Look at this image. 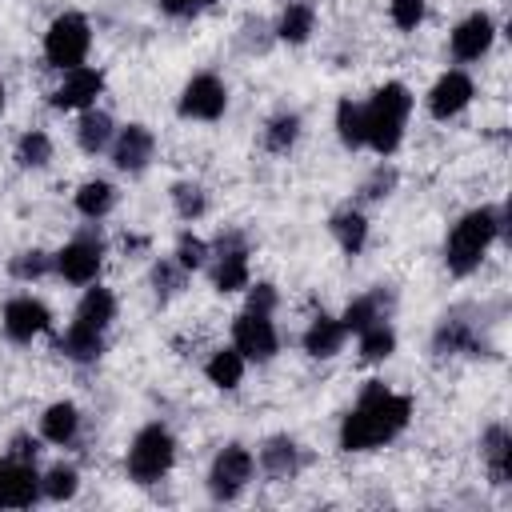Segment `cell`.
Masks as SVG:
<instances>
[{
  "mask_svg": "<svg viewBox=\"0 0 512 512\" xmlns=\"http://www.w3.org/2000/svg\"><path fill=\"white\" fill-rule=\"evenodd\" d=\"M48 160H52V136L44 128H28L16 140V164L20 168H48Z\"/></svg>",
  "mask_w": 512,
  "mask_h": 512,
  "instance_id": "obj_35",
  "label": "cell"
},
{
  "mask_svg": "<svg viewBox=\"0 0 512 512\" xmlns=\"http://www.w3.org/2000/svg\"><path fill=\"white\" fill-rule=\"evenodd\" d=\"M40 436L56 448H68L80 436V408L72 400H56L40 412Z\"/></svg>",
  "mask_w": 512,
  "mask_h": 512,
  "instance_id": "obj_24",
  "label": "cell"
},
{
  "mask_svg": "<svg viewBox=\"0 0 512 512\" xmlns=\"http://www.w3.org/2000/svg\"><path fill=\"white\" fill-rule=\"evenodd\" d=\"M344 340H348V332H344L340 316H328V312L312 316V324H308L304 336H300V344H304V352H308L312 360H332V356L344 348Z\"/></svg>",
  "mask_w": 512,
  "mask_h": 512,
  "instance_id": "obj_22",
  "label": "cell"
},
{
  "mask_svg": "<svg viewBox=\"0 0 512 512\" xmlns=\"http://www.w3.org/2000/svg\"><path fill=\"white\" fill-rule=\"evenodd\" d=\"M492 40H496V20L488 12H468L452 32H448V52L452 60L460 64H476L480 56L492 52Z\"/></svg>",
  "mask_w": 512,
  "mask_h": 512,
  "instance_id": "obj_17",
  "label": "cell"
},
{
  "mask_svg": "<svg viewBox=\"0 0 512 512\" xmlns=\"http://www.w3.org/2000/svg\"><path fill=\"white\" fill-rule=\"evenodd\" d=\"M328 232H332V240L340 244L344 256H360L364 244H368V216L356 204H344L328 216Z\"/></svg>",
  "mask_w": 512,
  "mask_h": 512,
  "instance_id": "obj_23",
  "label": "cell"
},
{
  "mask_svg": "<svg viewBox=\"0 0 512 512\" xmlns=\"http://www.w3.org/2000/svg\"><path fill=\"white\" fill-rule=\"evenodd\" d=\"M4 104H8V92H4V80H0V116H4Z\"/></svg>",
  "mask_w": 512,
  "mask_h": 512,
  "instance_id": "obj_44",
  "label": "cell"
},
{
  "mask_svg": "<svg viewBox=\"0 0 512 512\" xmlns=\"http://www.w3.org/2000/svg\"><path fill=\"white\" fill-rule=\"evenodd\" d=\"M248 240H244V232H236V228H228V232H220L216 240H212V288L216 292H240V288H248L252 284V272H248Z\"/></svg>",
  "mask_w": 512,
  "mask_h": 512,
  "instance_id": "obj_8",
  "label": "cell"
},
{
  "mask_svg": "<svg viewBox=\"0 0 512 512\" xmlns=\"http://www.w3.org/2000/svg\"><path fill=\"white\" fill-rule=\"evenodd\" d=\"M172 260L192 276V272H200V268H208V260H212V244L204 240V236H196V232H180V240H176V252H172Z\"/></svg>",
  "mask_w": 512,
  "mask_h": 512,
  "instance_id": "obj_36",
  "label": "cell"
},
{
  "mask_svg": "<svg viewBox=\"0 0 512 512\" xmlns=\"http://www.w3.org/2000/svg\"><path fill=\"white\" fill-rule=\"evenodd\" d=\"M256 468L268 476V480H292L300 468H304V452L292 436H268L256 452Z\"/></svg>",
  "mask_w": 512,
  "mask_h": 512,
  "instance_id": "obj_18",
  "label": "cell"
},
{
  "mask_svg": "<svg viewBox=\"0 0 512 512\" xmlns=\"http://www.w3.org/2000/svg\"><path fill=\"white\" fill-rule=\"evenodd\" d=\"M72 204H76V212H80L88 224H100V220L116 208V184H112V180H100V176H96V180H84V184L76 188V200H72Z\"/></svg>",
  "mask_w": 512,
  "mask_h": 512,
  "instance_id": "obj_26",
  "label": "cell"
},
{
  "mask_svg": "<svg viewBox=\"0 0 512 512\" xmlns=\"http://www.w3.org/2000/svg\"><path fill=\"white\" fill-rule=\"evenodd\" d=\"M40 496V472L36 460L20 456H0V508H32Z\"/></svg>",
  "mask_w": 512,
  "mask_h": 512,
  "instance_id": "obj_16",
  "label": "cell"
},
{
  "mask_svg": "<svg viewBox=\"0 0 512 512\" xmlns=\"http://www.w3.org/2000/svg\"><path fill=\"white\" fill-rule=\"evenodd\" d=\"M276 304H280L276 284H268V280L248 284V304H244V308H256V312H276Z\"/></svg>",
  "mask_w": 512,
  "mask_h": 512,
  "instance_id": "obj_41",
  "label": "cell"
},
{
  "mask_svg": "<svg viewBox=\"0 0 512 512\" xmlns=\"http://www.w3.org/2000/svg\"><path fill=\"white\" fill-rule=\"evenodd\" d=\"M480 456H484V468H488V480L496 488H504L512 480V432L508 424H488L484 436H480Z\"/></svg>",
  "mask_w": 512,
  "mask_h": 512,
  "instance_id": "obj_20",
  "label": "cell"
},
{
  "mask_svg": "<svg viewBox=\"0 0 512 512\" xmlns=\"http://www.w3.org/2000/svg\"><path fill=\"white\" fill-rule=\"evenodd\" d=\"M300 128H304V120H300V112H276L268 124H264V148L272 152V156H288L292 148H296V140H300Z\"/></svg>",
  "mask_w": 512,
  "mask_h": 512,
  "instance_id": "obj_31",
  "label": "cell"
},
{
  "mask_svg": "<svg viewBox=\"0 0 512 512\" xmlns=\"http://www.w3.org/2000/svg\"><path fill=\"white\" fill-rule=\"evenodd\" d=\"M244 368H248V360L228 344V348H216L212 356H208V364H204V376H208V384L212 388H220V392H232V388H240V380H244Z\"/></svg>",
  "mask_w": 512,
  "mask_h": 512,
  "instance_id": "obj_28",
  "label": "cell"
},
{
  "mask_svg": "<svg viewBox=\"0 0 512 512\" xmlns=\"http://www.w3.org/2000/svg\"><path fill=\"white\" fill-rule=\"evenodd\" d=\"M336 136H340V144L344 148H364V108L352 100V96H344V100H336Z\"/></svg>",
  "mask_w": 512,
  "mask_h": 512,
  "instance_id": "obj_33",
  "label": "cell"
},
{
  "mask_svg": "<svg viewBox=\"0 0 512 512\" xmlns=\"http://www.w3.org/2000/svg\"><path fill=\"white\" fill-rule=\"evenodd\" d=\"M112 136H116V120L108 112H100V108H84L80 112V120H76V144H80V152L100 156V152L112 148Z\"/></svg>",
  "mask_w": 512,
  "mask_h": 512,
  "instance_id": "obj_25",
  "label": "cell"
},
{
  "mask_svg": "<svg viewBox=\"0 0 512 512\" xmlns=\"http://www.w3.org/2000/svg\"><path fill=\"white\" fill-rule=\"evenodd\" d=\"M356 352H360L364 364L388 360V356L396 352V328H392V320H376V324L360 328V332H356Z\"/></svg>",
  "mask_w": 512,
  "mask_h": 512,
  "instance_id": "obj_30",
  "label": "cell"
},
{
  "mask_svg": "<svg viewBox=\"0 0 512 512\" xmlns=\"http://www.w3.org/2000/svg\"><path fill=\"white\" fill-rule=\"evenodd\" d=\"M0 328H4L8 340L28 344V340H36V336H44V332L52 328V312H48L44 300L20 292V296H12V300L0 308Z\"/></svg>",
  "mask_w": 512,
  "mask_h": 512,
  "instance_id": "obj_14",
  "label": "cell"
},
{
  "mask_svg": "<svg viewBox=\"0 0 512 512\" xmlns=\"http://www.w3.org/2000/svg\"><path fill=\"white\" fill-rule=\"evenodd\" d=\"M428 16V0H388V20L400 32H416Z\"/></svg>",
  "mask_w": 512,
  "mask_h": 512,
  "instance_id": "obj_39",
  "label": "cell"
},
{
  "mask_svg": "<svg viewBox=\"0 0 512 512\" xmlns=\"http://www.w3.org/2000/svg\"><path fill=\"white\" fill-rule=\"evenodd\" d=\"M104 236H100V228L92 224V228H84V232H76L64 248H56L52 252V272L60 276V280H68V284H92V280H100V268H104Z\"/></svg>",
  "mask_w": 512,
  "mask_h": 512,
  "instance_id": "obj_6",
  "label": "cell"
},
{
  "mask_svg": "<svg viewBox=\"0 0 512 512\" xmlns=\"http://www.w3.org/2000/svg\"><path fill=\"white\" fill-rule=\"evenodd\" d=\"M8 452H12V456H20V460H36V456H40V440H32L28 432H20V436H12Z\"/></svg>",
  "mask_w": 512,
  "mask_h": 512,
  "instance_id": "obj_43",
  "label": "cell"
},
{
  "mask_svg": "<svg viewBox=\"0 0 512 512\" xmlns=\"http://www.w3.org/2000/svg\"><path fill=\"white\" fill-rule=\"evenodd\" d=\"M104 92V72L92 68V64H76L64 72V80L48 92V104L60 108V112H84V108H96Z\"/></svg>",
  "mask_w": 512,
  "mask_h": 512,
  "instance_id": "obj_12",
  "label": "cell"
},
{
  "mask_svg": "<svg viewBox=\"0 0 512 512\" xmlns=\"http://www.w3.org/2000/svg\"><path fill=\"white\" fill-rule=\"evenodd\" d=\"M232 348L252 364H268L276 352H280V332H276V320L272 312H256V308H244L236 320H232Z\"/></svg>",
  "mask_w": 512,
  "mask_h": 512,
  "instance_id": "obj_9",
  "label": "cell"
},
{
  "mask_svg": "<svg viewBox=\"0 0 512 512\" xmlns=\"http://www.w3.org/2000/svg\"><path fill=\"white\" fill-rule=\"evenodd\" d=\"M124 468H128V480L148 488V484H160L172 468H176V436L168 424L152 420L144 424L132 444H128V456H124Z\"/></svg>",
  "mask_w": 512,
  "mask_h": 512,
  "instance_id": "obj_4",
  "label": "cell"
},
{
  "mask_svg": "<svg viewBox=\"0 0 512 512\" xmlns=\"http://www.w3.org/2000/svg\"><path fill=\"white\" fill-rule=\"evenodd\" d=\"M432 352L436 356H484L488 340H484V328L464 308H452L440 316V324L432 332Z\"/></svg>",
  "mask_w": 512,
  "mask_h": 512,
  "instance_id": "obj_11",
  "label": "cell"
},
{
  "mask_svg": "<svg viewBox=\"0 0 512 512\" xmlns=\"http://www.w3.org/2000/svg\"><path fill=\"white\" fill-rule=\"evenodd\" d=\"M312 28H316V8H312L308 0H292V4H284L280 20H276V36H280L284 44H308Z\"/></svg>",
  "mask_w": 512,
  "mask_h": 512,
  "instance_id": "obj_29",
  "label": "cell"
},
{
  "mask_svg": "<svg viewBox=\"0 0 512 512\" xmlns=\"http://www.w3.org/2000/svg\"><path fill=\"white\" fill-rule=\"evenodd\" d=\"M508 232V212L504 204H480V208H468L444 236V268L452 276H472L488 248Z\"/></svg>",
  "mask_w": 512,
  "mask_h": 512,
  "instance_id": "obj_2",
  "label": "cell"
},
{
  "mask_svg": "<svg viewBox=\"0 0 512 512\" xmlns=\"http://www.w3.org/2000/svg\"><path fill=\"white\" fill-rule=\"evenodd\" d=\"M168 196H172V208H176V216H180L184 224H196V220L208 212V192H204L196 180H176Z\"/></svg>",
  "mask_w": 512,
  "mask_h": 512,
  "instance_id": "obj_34",
  "label": "cell"
},
{
  "mask_svg": "<svg viewBox=\"0 0 512 512\" xmlns=\"http://www.w3.org/2000/svg\"><path fill=\"white\" fill-rule=\"evenodd\" d=\"M80 492V472L72 464H52L48 472H40V496L52 504H64Z\"/></svg>",
  "mask_w": 512,
  "mask_h": 512,
  "instance_id": "obj_32",
  "label": "cell"
},
{
  "mask_svg": "<svg viewBox=\"0 0 512 512\" xmlns=\"http://www.w3.org/2000/svg\"><path fill=\"white\" fill-rule=\"evenodd\" d=\"M412 88L400 84V80H388L380 84L360 108H364V148H372L376 156H392L404 140V128H408V116H412Z\"/></svg>",
  "mask_w": 512,
  "mask_h": 512,
  "instance_id": "obj_3",
  "label": "cell"
},
{
  "mask_svg": "<svg viewBox=\"0 0 512 512\" xmlns=\"http://www.w3.org/2000/svg\"><path fill=\"white\" fill-rule=\"evenodd\" d=\"M228 108V84L216 76V72H196L184 88H180V100H176V112L180 120H220Z\"/></svg>",
  "mask_w": 512,
  "mask_h": 512,
  "instance_id": "obj_10",
  "label": "cell"
},
{
  "mask_svg": "<svg viewBox=\"0 0 512 512\" xmlns=\"http://www.w3.org/2000/svg\"><path fill=\"white\" fill-rule=\"evenodd\" d=\"M108 152H112V168H116V172H124V176H140V172L152 164V156H156V132H152L148 124L132 120V124L116 128Z\"/></svg>",
  "mask_w": 512,
  "mask_h": 512,
  "instance_id": "obj_13",
  "label": "cell"
},
{
  "mask_svg": "<svg viewBox=\"0 0 512 512\" xmlns=\"http://www.w3.org/2000/svg\"><path fill=\"white\" fill-rule=\"evenodd\" d=\"M412 408L416 404H412L408 392H396L384 380H368L360 388L356 404L344 412L336 440H340L344 452H376V448L392 444L408 428Z\"/></svg>",
  "mask_w": 512,
  "mask_h": 512,
  "instance_id": "obj_1",
  "label": "cell"
},
{
  "mask_svg": "<svg viewBox=\"0 0 512 512\" xmlns=\"http://www.w3.org/2000/svg\"><path fill=\"white\" fill-rule=\"evenodd\" d=\"M104 344H108V332H92V328H80V324H72V320H68L64 336L56 340V348H60L68 360H76V364L100 360V356H104Z\"/></svg>",
  "mask_w": 512,
  "mask_h": 512,
  "instance_id": "obj_27",
  "label": "cell"
},
{
  "mask_svg": "<svg viewBox=\"0 0 512 512\" xmlns=\"http://www.w3.org/2000/svg\"><path fill=\"white\" fill-rule=\"evenodd\" d=\"M184 280H188V272L168 256V260H156L152 264V288H156V296L160 300H168V296H176L180 288H184Z\"/></svg>",
  "mask_w": 512,
  "mask_h": 512,
  "instance_id": "obj_38",
  "label": "cell"
},
{
  "mask_svg": "<svg viewBox=\"0 0 512 512\" xmlns=\"http://www.w3.org/2000/svg\"><path fill=\"white\" fill-rule=\"evenodd\" d=\"M252 476H256V456H252V448H244V444H224L216 456H212V464H208V496L216 500V504H232V500H240L244 496V488L252 484Z\"/></svg>",
  "mask_w": 512,
  "mask_h": 512,
  "instance_id": "obj_7",
  "label": "cell"
},
{
  "mask_svg": "<svg viewBox=\"0 0 512 512\" xmlns=\"http://www.w3.org/2000/svg\"><path fill=\"white\" fill-rule=\"evenodd\" d=\"M8 272H12V280L32 284V280H40V276L52 272V252H44V248H28V252H20V256L8 260Z\"/></svg>",
  "mask_w": 512,
  "mask_h": 512,
  "instance_id": "obj_37",
  "label": "cell"
},
{
  "mask_svg": "<svg viewBox=\"0 0 512 512\" xmlns=\"http://www.w3.org/2000/svg\"><path fill=\"white\" fill-rule=\"evenodd\" d=\"M392 188H396V168L380 160V164L372 168V176L364 180L360 192H364V200H384V196H392Z\"/></svg>",
  "mask_w": 512,
  "mask_h": 512,
  "instance_id": "obj_40",
  "label": "cell"
},
{
  "mask_svg": "<svg viewBox=\"0 0 512 512\" xmlns=\"http://www.w3.org/2000/svg\"><path fill=\"white\" fill-rule=\"evenodd\" d=\"M116 320V296L112 288H104L100 280L84 284V296L76 300V312H72V324L80 328H92V332H108Z\"/></svg>",
  "mask_w": 512,
  "mask_h": 512,
  "instance_id": "obj_19",
  "label": "cell"
},
{
  "mask_svg": "<svg viewBox=\"0 0 512 512\" xmlns=\"http://www.w3.org/2000/svg\"><path fill=\"white\" fill-rule=\"evenodd\" d=\"M472 96H476L472 76H468L464 68H448V72H440V76L432 80L424 104H428V116H432V120H456V116L472 104Z\"/></svg>",
  "mask_w": 512,
  "mask_h": 512,
  "instance_id": "obj_15",
  "label": "cell"
},
{
  "mask_svg": "<svg viewBox=\"0 0 512 512\" xmlns=\"http://www.w3.org/2000/svg\"><path fill=\"white\" fill-rule=\"evenodd\" d=\"M388 312H392V292L372 288V292H360V296L348 300V308L340 312V324H344L348 336H356L360 328H368L376 320H388Z\"/></svg>",
  "mask_w": 512,
  "mask_h": 512,
  "instance_id": "obj_21",
  "label": "cell"
},
{
  "mask_svg": "<svg viewBox=\"0 0 512 512\" xmlns=\"http://www.w3.org/2000/svg\"><path fill=\"white\" fill-rule=\"evenodd\" d=\"M216 0H156V8L164 12V16H176V20H184V16H196V12H204V8H212Z\"/></svg>",
  "mask_w": 512,
  "mask_h": 512,
  "instance_id": "obj_42",
  "label": "cell"
},
{
  "mask_svg": "<svg viewBox=\"0 0 512 512\" xmlns=\"http://www.w3.org/2000/svg\"><path fill=\"white\" fill-rule=\"evenodd\" d=\"M92 48V24L84 12H60L44 32V60L56 72H68L88 60Z\"/></svg>",
  "mask_w": 512,
  "mask_h": 512,
  "instance_id": "obj_5",
  "label": "cell"
}]
</instances>
